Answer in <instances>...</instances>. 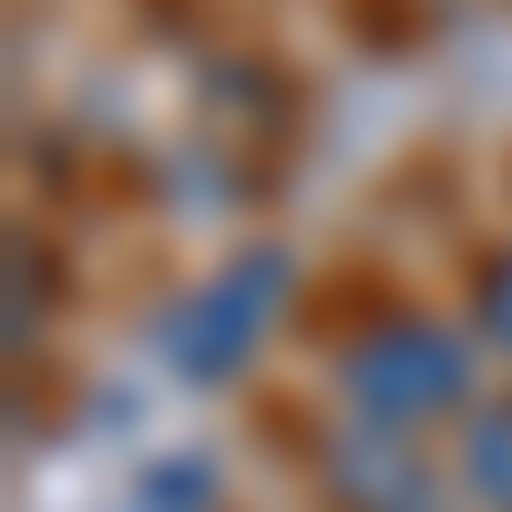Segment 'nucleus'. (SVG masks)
<instances>
[{
	"label": "nucleus",
	"instance_id": "4",
	"mask_svg": "<svg viewBox=\"0 0 512 512\" xmlns=\"http://www.w3.org/2000/svg\"><path fill=\"white\" fill-rule=\"evenodd\" d=\"M482 318H492V338L512 349V256H502V267L482 277Z\"/></svg>",
	"mask_w": 512,
	"mask_h": 512
},
{
	"label": "nucleus",
	"instance_id": "2",
	"mask_svg": "<svg viewBox=\"0 0 512 512\" xmlns=\"http://www.w3.org/2000/svg\"><path fill=\"white\" fill-rule=\"evenodd\" d=\"M349 390H359V420H431L461 400V338L431 318H400L349 359Z\"/></svg>",
	"mask_w": 512,
	"mask_h": 512
},
{
	"label": "nucleus",
	"instance_id": "1",
	"mask_svg": "<svg viewBox=\"0 0 512 512\" xmlns=\"http://www.w3.org/2000/svg\"><path fill=\"white\" fill-rule=\"evenodd\" d=\"M277 287H287V256L277 246H256V256H236V267L195 297V308L164 328V349H175V369L185 379H226L256 338H267V308H277Z\"/></svg>",
	"mask_w": 512,
	"mask_h": 512
},
{
	"label": "nucleus",
	"instance_id": "3",
	"mask_svg": "<svg viewBox=\"0 0 512 512\" xmlns=\"http://www.w3.org/2000/svg\"><path fill=\"white\" fill-rule=\"evenodd\" d=\"M461 472L482 482V502H502V512H512V400L472 420V441H461Z\"/></svg>",
	"mask_w": 512,
	"mask_h": 512
}]
</instances>
